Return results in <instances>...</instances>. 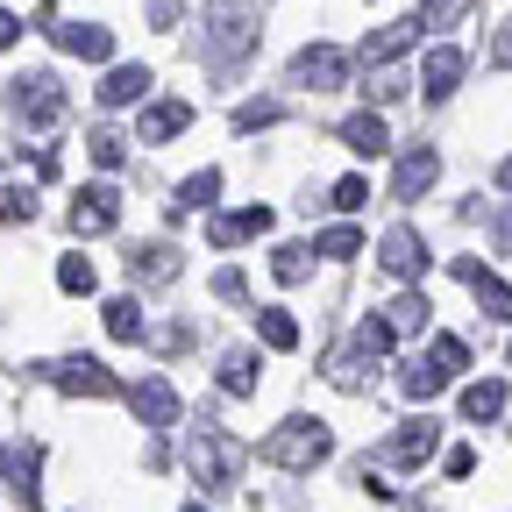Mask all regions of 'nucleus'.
Wrapping results in <instances>:
<instances>
[{
	"mask_svg": "<svg viewBox=\"0 0 512 512\" xmlns=\"http://www.w3.org/2000/svg\"><path fill=\"white\" fill-rule=\"evenodd\" d=\"M491 50H498V64H512V22L498 29V43H491Z\"/></svg>",
	"mask_w": 512,
	"mask_h": 512,
	"instance_id": "obj_43",
	"label": "nucleus"
},
{
	"mask_svg": "<svg viewBox=\"0 0 512 512\" xmlns=\"http://www.w3.org/2000/svg\"><path fill=\"white\" fill-rule=\"evenodd\" d=\"M356 249H363L356 228H328V235H320V256H356Z\"/></svg>",
	"mask_w": 512,
	"mask_h": 512,
	"instance_id": "obj_36",
	"label": "nucleus"
},
{
	"mask_svg": "<svg viewBox=\"0 0 512 512\" xmlns=\"http://www.w3.org/2000/svg\"><path fill=\"white\" fill-rule=\"evenodd\" d=\"M256 335H264V349H299V320L285 306H264L256 313Z\"/></svg>",
	"mask_w": 512,
	"mask_h": 512,
	"instance_id": "obj_25",
	"label": "nucleus"
},
{
	"mask_svg": "<svg viewBox=\"0 0 512 512\" xmlns=\"http://www.w3.org/2000/svg\"><path fill=\"white\" fill-rule=\"evenodd\" d=\"M185 512H200V505H185Z\"/></svg>",
	"mask_w": 512,
	"mask_h": 512,
	"instance_id": "obj_45",
	"label": "nucleus"
},
{
	"mask_svg": "<svg viewBox=\"0 0 512 512\" xmlns=\"http://www.w3.org/2000/svg\"><path fill=\"white\" fill-rule=\"evenodd\" d=\"M0 463H8V477H15V491L36 505V448H0Z\"/></svg>",
	"mask_w": 512,
	"mask_h": 512,
	"instance_id": "obj_30",
	"label": "nucleus"
},
{
	"mask_svg": "<svg viewBox=\"0 0 512 512\" xmlns=\"http://www.w3.org/2000/svg\"><path fill=\"white\" fill-rule=\"evenodd\" d=\"M498 413H505V384H498V377L463 384V420H498Z\"/></svg>",
	"mask_w": 512,
	"mask_h": 512,
	"instance_id": "obj_23",
	"label": "nucleus"
},
{
	"mask_svg": "<svg viewBox=\"0 0 512 512\" xmlns=\"http://www.w3.org/2000/svg\"><path fill=\"white\" fill-rule=\"evenodd\" d=\"M0 221H36V192H22V185H0Z\"/></svg>",
	"mask_w": 512,
	"mask_h": 512,
	"instance_id": "obj_34",
	"label": "nucleus"
},
{
	"mask_svg": "<svg viewBox=\"0 0 512 512\" xmlns=\"http://www.w3.org/2000/svg\"><path fill=\"white\" fill-rule=\"evenodd\" d=\"M363 200H370V185H363V178H342V185H335V207H342V214H356Z\"/></svg>",
	"mask_w": 512,
	"mask_h": 512,
	"instance_id": "obj_38",
	"label": "nucleus"
},
{
	"mask_svg": "<svg viewBox=\"0 0 512 512\" xmlns=\"http://www.w3.org/2000/svg\"><path fill=\"white\" fill-rule=\"evenodd\" d=\"M335 456V434H328V420H285V427H271L264 434V463H278V470H313V463H328Z\"/></svg>",
	"mask_w": 512,
	"mask_h": 512,
	"instance_id": "obj_2",
	"label": "nucleus"
},
{
	"mask_svg": "<svg viewBox=\"0 0 512 512\" xmlns=\"http://www.w3.org/2000/svg\"><path fill=\"white\" fill-rule=\"evenodd\" d=\"M285 107L278 100H249V107H235V136H256V128H271Z\"/></svg>",
	"mask_w": 512,
	"mask_h": 512,
	"instance_id": "obj_32",
	"label": "nucleus"
},
{
	"mask_svg": "<svg viewBox=\"0 0 512 512\" xmlns=\"http://www.w3.org/2000/svg\"><path fill=\"white\" fill-rule=\"evenodd\" d=\"M214 192H221V171H200V178H185V185H178V200H171V214H192V207H214Z\"/></svg>",
	"mask_w": 512,
	"mask_h": 512,
	"instance_id": "obj_27",
	"label": "nucleus"
},
{
	"mask_svg": "<svg viewBox=\"0 0 512 512\" xmlns=\"http://www.w3.org/2000/svg\"><path fill=\"white\" fill-rule=\"evenodd\" d=\"M86 143H93V164H100V171H114V164L128 157V136H114V128H93Z\"/></svg>",
	"mask_w": 512,
	"mask_h": 512,
	"instance_id": "obj_33",
	"label": "nucleus"
},
{
	"mask_svg": "<svg viewBox=\"0 0 512 512\" xmlns=\"http://www.w3.org/2000/svg\"><path fill=\"white\" fill-rule=\"evenodd\" d=\"M214 292H221V299H242L249 278H242V271H214Z\"/></svg>",
	"mask_w": 512,
	"mask_h": 512,
	"instance_id": "obj_39",
	"label": "nucleus"
},
{
	"mask_svg": "<svg viewBox=\"0 0 512 512\" xmlns=\"http://www.w3.org/2000/svg\"><path fill=\"white\" fill-rule=\"evenodd\" d=\"M306 271H313V249L306 242H278L271 249V278L278 285H306Z\"/></svg>",
	"mask_w": 512,
	"mask_h": 512,
	"instance_id": "obj_24",
	"label": "nucleus"
},
{
	"mask_svg": "<svg viewBox=\"0 0 512 512\" xmlns=\"http://www.w3.org/2000/svg\"><path fill=\"white\" fill-rule=\"evenodd\" d=\"M150 22H157V29H171V22H178V0H150Z\"/></svg>",
	"mask_w": 512,
	"mask_h": 512,
	"instance_id": "obj_42",
	"label": "nucleus"
},
{
	"mask_svg": "<svg viewBox=\"0 0 512 512\" xmlns=\"http://www.w3.org/2000/svg\"><path fill=\"white\" fill-rule=\"evenodd\" d=\"M8 107H15L29 128L64 121V86H57V72H22V79H15V93H8Z\"/></svg>",
	"mask_w": 512,
	"mask_h": 512,
	"instance_id": "obj_5",
	"label": "nucleus"
},
{
	"mask_svg": "<svg viewBox=\"0 0 512 512\" xmlns=\"http://www.w3.org/2000/svg\"><path fill=\"white\" fill-rule=\"evenodd\" d=\"M249 235H271V207H242V214H221V221L207 228L214 249H235V242H249Z\"/></svg>",
	"mask_w": 512,
	"mask_h": 512,
	"instance_id": "obj_18",
	"label": "nucleus"
},
{
	"mask_svg": "<svg viewBox=\"0 0 512 512\" xmlns=\"http://www.w3.org/2000/svg\"><path fill=\"white\" fill-rule=\"evenodd\" d=\"M8 43H22V15H8V8H0V50H8Z\"/></svg>",
	"mask_w": 512,
	"mask_h": 512,
	"instance_id": "obj_41",
	"label": "nucleus"
},
{
	"mask_svg": "<svg viewBox=\"0 0 512 512\" xmlns=\"http://www.w3.org/2000/svg\"><path fill=\"white\" fill-rule=\"evenodd\" d=\"M185 128H192V107H185V100L143 107V143H171V136H185Z\"/></svg>",
	"mask_w": 512,
	"mask_h": 512,
	"instance_id": "obj_21",
	"label": "nucleus"
},
{
	"mask_svg": "<svg viewBox=\"0 0 512 512\" xmlns=\"http://www.w3.org/2000/svg\"><path fill=\"white\" fill-rule=\"evenodd\" d=\"M456 278H463V285L477 292V306H484L491 320H512V285H505L498 271H484L477 256H456Z\"/></svg>",
	"mask_w": 512,
	"mask_h": 512,
	"instance_id": "obj_11",
	"label": "nucleus"
},
{
	"mask_svg": "<svg viewBox=\"0 0 512 512\" xmlns=\"http://www.w3.org/2000/svg\"><path fill=\"white\" fill-rule=\"evenodd\" d=\"M349 79V50H335V43H306L299 57H292V86H313V93H335Z\"/></svg>",
	"mask_w": 512,
	"mask_h": 512,
	"instance_id": "obj_6",
	"label": "nucleus"
},
{
	"mask_svg": "<svg viewBox=\"0 0 512 512\" xmlns=\"http://www.w3.org/2000/svg\"><path fill=\"white\" fill-rule=\"evenodd\" d=\"M470 8L477 0H420V29H456V22H470Z\"/></svg>",
	"mask_w": 512,
	"mask_h": 512,
	"instance_id": "obj_29",
	"label": "nucleus"
},
{
	"mask_svg": "<svg viewBox=\"0 0 512 512\" xmlns=\"http://www.w3.org/2000/svg\"><path fill=\"white\" fill-rule=\"evenodd\" d=\"M256 29H264V15H256L249 0H214L207 22H200V36H207V57H214V64H242V57L256 50Z\"/></svg>",
	"mask_w": 512,
	"mask_h": 512,
	"instance_id": "obj_1",
	"label": "nucleus"
},
{
	"mask_svg": "<svg viewBox=\"0 0 512 512\" xmlns=\"http://www.w3.org/2000/svg\"><path fill=\"white\" fill-rule=\"evenodd\" d=\"M342 143L356 157H384V150H392V128H384V114H349L342 121Z\"/></svg>",
	"mask_w": 512,
	"mask_h": 512,
	"instance_id": "obj_19",
	"label": "nucleus"
},
{
	"mask_svg": "<svg viewBox=\"0 0 512 512\" xmlns=\"http://www.w3.org/2000/svg\"><path fill=\"white\" fill-rule=\"evenodd\" d=\"M43 384H57V392H72V399H114L121 392V377L93 356H64V363H36Z\"/></svg>",
	"mask_w": 512,
	"mask_h": 512,
	"instance_id": "obj_4",
	"label": "nucleus"
},
{
	"mask_svg": "<svg viewBox=\"0 0 512 512\" xmlns=\"http://www.w3.org/2000/svg\"><path fill=\"white\" fill-rule=\"evenodd\" d=\"M427 363H434L441 377H456V370H470V349H463V335H434V342H427Z\"/></svg>",
	"mask_w": 512,
	"mask_h": 512,
	"instance_id": "obj_28",
	"label": "nucleus"
},
{
	"mask_svg": "<svg viewBox=\"0 0 512 512\" xmlns=\"http://www.w3.org/2000/svg\"><path fill=\"white\" fill-rule=\"evenodd\" d=\"M498 192H512V157H505V164H498Z\"/></svg>",
	"mask_w": 512,
	"mask_h": 512,
	"instance_id": "obj_44",
	"label": "nucleus"
},
{
	"mask_svg": "<svg viewBox=\"0 0 512 512\" xmlns=\"http://www.w3.org/2000/svg\"><path fill=\"white\" fill-rule=\"evenodd\" d=\"M150 86H157V79H150V64H114V72L100 79V107H136Z\"/></svg>",
	"mask_w": 512,
	"mask_h": 512,
	"instance_id": "obj_16",
	"label": "nucleus"
},
{
	"mask_svg": "<svg viewBox=\"0 0 512 512\" xmlns=\"http://www.w3.org/2000/svg\"><path fill=\"white\" fill-rule=\"evenodd\" d=\"M57 285H64V292H93L100 278H93V264H86V256H64V264H57Z\"/></svg>",
	"mask_w": 512,
	"mask_h": 512,
	"instance_id": "obj_35",
	"label": "nucleus"
},
{
	"mask_svg": "<svg viewBox=\"0 0 512 512\" xmlns=\"http://www.w3.org/2000/svg\"><path fill=\"white\" fill-rule=\"evenodd\" d=\"M128 271H136V285H171L178 278V249L171 242H136L128 249Z\"/></svg>",
	"mask_w": 512,
	"mask_h": 512,
	"instance_id": "obj_17",
	"label": "nucleus"
},
{
	"mask_svg": "<svg viewBox=\"0 0 512 512\" xmlns=\"http://www.w3.org/2000/svg\"><path fill=\"white\" fill-rule=\"evenodd\" d=\"M434 178H441V157H434L427 143H413V150L399 157V171H392V200H406V207H413V200H420V192H427Z\"/></svg>",
	"mask_w": 512,
	"mask_h": 512,
	"instance_id": "obj_12",
	"label": "nucleus"
},
{
	"mask_svg": "<svg viewBox=\"0 0 512 512\" xmlns=\"http://www.w3.org/2000/svg\"><path fill=\"white\" fill-rule=\"evenodd\" d=\"M57 36V50H72V57H86V64H107L114 57V29H100V22H64V29H50Z\"/></svg>",
	"mask_w": 512,
	"mask_h": 512,
	"instance_id": "obj_15",
	"label": "nucleus"
},
{
	"mask_svg": "<svg viewBox=\"0 0 512 512\" xmlns=\"http://www.w3.org/2000/svg\"><path fill=\"white\" fill-rule=\"evenodd\" d=\"M427 313H434V306H427L420 292H399L377 320H384V328H392V342H399V335H420V328H427Z\"/></svg>",
	"mask_w": 512,
	"mask_h": 512,
	"instance_id": "obj_22",
	"label": "nucleus"
},
{
	"mask_svg": "<svg viewBox=\"0 0 512 512\" xmlns=\"http://www.w3.org/2000/svg\"><path fill=\"white\" fill-rule=\"evenodd\" d=\"M434 448H441V420L427 413V420H406L392 441H384V463H399V470H420V463L434 456Z\"/></svg>",
	"mask_w": 512,
	"mask_h": 512,
	"instance_id": "obj_7",
	"label": "nucleus"
},
{
	"mask_svg": "<svg viewBox=\"0 0 512 512\" xmlns=\"http://www.w3.org/2000/svg\"><path fill=\"white\" fill-rule=\"evenodd\" d=\"M399 384H406V399H434V392H441V384H448V377H441V370H434V363H427V356H413V363H406V377H399Z\"/></svg>",
	"mask_w": 512,
	"mask_h": 512,
	"instance_id": "obj_31",
	"label": "nucleus"
},
{
	"mask_svg": "<svg viewBox=\"0 0 512 512\" xmlns=\"http://www.w3.org/2000/svg\"><path fill=\"white\" fill-rule=\"evenodd\" d=\"M114 221H121V192L114 185H86L72 200V235H107Z\"/></svg>",
	"mask_w": 512,
	"mask_h": 512,
	"instance_id": "obj_10",
	"label": "nucleus"
},
{
	"mask_svg": "<svg viewBox=\"0 0 512 512\" xmlns=\"http://www.w3.org/2000/svg\"><path fill=\"white\" fill-rule=\"evenodd\" d=\"M377 264L392 271V278H420V271H427V242L399 221V228H384V235H377Z\"/></svg>",
	"mask_w": 512,
	"mask_h": 512,
	"instance_id": "obj_8",
	"label": "nucleus"
},
{
	"mask_svg": "<svg viewBox=\"0 0 512 512\" xmlns=\"http://www.w3.org/2000/svg\"><path fill=\"white\" fill-rule=\"evenodd\" d=\"M463 72H470V57L463 50H427V64H420V86H427V100H448V93H456L463 86Z\"/></svg>",
	"mask_w": 512,
	"mask_h": 512,
	"instance_id": "obj_14",
	"label": "nucleus"
},
{
	"mask_svg": "<svg viewBox=\"0 0 512 512\" xmlns=\"http://www.w3.org/2000/svg\"><path fill=\"white\" fill-rule=\"evenodd\" d=\"M128 406H136V420H143V427H178V392H171L157 370L128 384Z\"/></svg>",
	"mask_w": 512,
	"mask_h": 512,
	"instance_id": "obj_9",
	"label": "nucleus"
},
{
	"mask_svg": "<svg viewBox=\"0 0 512 512\" xmlns=\"http://www.w3.org/2000/svg\"><path fill=\"white\" fill-rule=\"evenodd\" d=\"M441 463H448V477H470V470H477V456H470V448H448Z\"/></svg>",
	"mask_w": 512,
	"mask_h": 512,
	"instance_id": "obj_40",
	"label": "nucleus"
},
{
	"mask_svg": "<svg viewBox=\"0 0 512 512\" xmlns=\"http://www.w3.org/2000/svg\"><path fill=\"white\" fill-rule=\"evenodd\" d=\"M420 43V15H406V22H384L370 43H363V64H370V72H384V64H392V57H406Z\"/></svg>",
	"mask_w": 512,
	"mask_h": 512,
	"instance_id": "obj_13",
	"label": "nucleus"
},
{
	"mask_svg": "<svg viewBox=\"0 0 512 512\" xmlns=\"http://www.w3.org/2000/svg\"><path fill=\"white\" fill-rule=\"evenodd\" d=\"M356 342H363L370 356H384V349H392V328H384V320H363V328H356Z\"/></svg>",
	"mask_w": 512,
	"mask_h": 512,
	"instance_id": "obj_37",
	"label": "nucleus"
},
{
	"mask_svg": "<svg viewBox=\"0 0 512 512\" xmlns=\"http://www.w3.org/2000/svg\"><path fill=\"white\" fill-rule=\"evenodd\" d=\"M242 463H249V448L200 420V434H192V477H200V491H228L242 477Z\"/></svg>",
	"mask_w": 512,
	"mask_h": 512,
	"instance_id": "obj_3",
	"label": "nucleus"
},
{
	"mask_svg": "<svg viewBox=\"0 0 512 512\" xmlns=\"http://www.w3.org/2000/svg\"><path fill=\"white\" fill-rule=\"evenodd\" d=\"M107 335L114 342H143V306L136 299H107Z\"/></svg>",
	"mask_w": 512,
	"mask_h": 512,
	"instance_id": "obj_26",
	"label": "nucleus"
},
{
	"mask_svg": "<svg viewBox=\"0 0 512 512\" xmlns=\"http://www.w3.org/2000/svg\"><path fill=\"white\" fill-rule=\"evenodd\" d=\"M256 377H264V356H256V349H228V356H221V392H228V399H249Z\"/></svg>",
	"mask_w": 512,
	"mask_h": 512,
	"instance_id": "obj_20",
	"label": "nucleus"
}]
</instances>
